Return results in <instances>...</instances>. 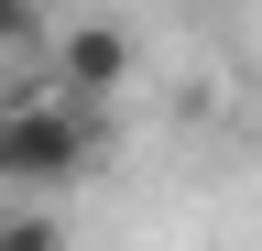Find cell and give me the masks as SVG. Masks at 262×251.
<instances>
[{
	"instance_id": "obj_1",
	"label": "cell",
	"mask_w": 262,
	"mask_h": 251,
	"mask_svg": "<svg viewBox=\"0 0 262 251\" xmlns=\"http://www.w3.org/2000/svg\"><path fill=\"white\" fill-rule=\"evenodd\" d=\"M98 153H110V120H98V99H77V87H44V99L0 109V186H11V197H55Z\"/></svg>"
},
{
	"instance_id": "obj_2",
	"label": "cell",
	"mask_w": 262,
	"mask_h": 251,
	"mask_svg": "<svg viewBox=\"0 0 262 251\" xmlns=\"http://www.w3.org/2000/svg\"><path fill=\"white\" fill-rule=\"evenodd\" d=\"M120 77H131V33H120V22H77V33H55V87L110 99Z\"/></svg>"
},
{
	"instance_id": "obj_3",
	"label": "cell",
	"mask_w": 262,
	"mask_h": 251,
	"mask_svg": "<svg viewBox=\"0 0 262 251\" xmlns=\"http://www.w3.org/2000/svg\"><path fill=\"white\" fill-rule=\"evenodd\" d=\"M55 33H44V11L33 0H0V55H44Z\"/></svg>"
},
{
	"instance_id": "obj_4",
	"label": "cell",
	"mask_w": 262,
	"mask_h": 251,
	"mask_svg": "<svg viewBox=\"0 0 262 251\" xmlns=\"http://www.w3.org/2000/svg\"><path fill=\"white\" fill-rule=\"evenodd\" d=\"M0 251H66L55 218H0Z\"/></svg>"
}]
</instances>
